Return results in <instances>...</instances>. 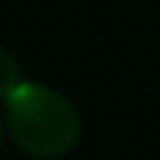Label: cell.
Returning <instances> with one entry per match:
<instances>
[{"label": "cell", "instance_id": "obj_1", "mask_svg": "<svg viewBox=\"0 0 160 160\" xmlns=\"http://www.w3.org/2000/svg\"><path fill=\"white\" fill-rule=\"evenodd\" d=\"M6 129L20 152L53 160L73 152L82 135V121L70 98L62 93L37 82H17L6 96Z\"/></svg>", "mask_w": 160, "mask_h": 160}, {"label": "cell", "instance_id": "obj_2", "mask_svg": "<svg viewBox=\"0 0 160 160\" xmlns=\"http://www.w3.org/2000/svg\"><path fill=\"white\" fill-rule=\"evenodd\" d=\"M20 82V70H17V59L11 56L8 48L0 45V98H6Z\"/></svg>", "mask_w": 160, "mask_h": 160}, {"label": "cell", "instance_id": "obj_3", "mask_svg": "<svg viewBox=\"0 0 160 160\" xmlns=\"http://www.w3.org/2000/svg\"><path fill=\"white\" fill-rule=\"evenodd\" d=\"M0 141H3V124H0Z\"/></svg>", "mask_w": 160, "mask_h": 160}]
</instances>
